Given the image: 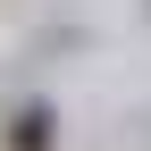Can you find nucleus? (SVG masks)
I'll return each instance as SVG.
<instances>
[{
  "label": "nucleus",
  "instance_id": "f257e3e1",
  "mask_svg": "<svg viewBox=\"0 0 151 151\" xmlns=\"http://www.w3.org/2000/svg\"><path fill=\"white\" fill-rule=\"evenodd\" d=\"M0 151H59V109L50 101H17L0 126Z\"/></svg>",
  "mask_w": 151,
  "mask_h": 151
}]
</instances>
